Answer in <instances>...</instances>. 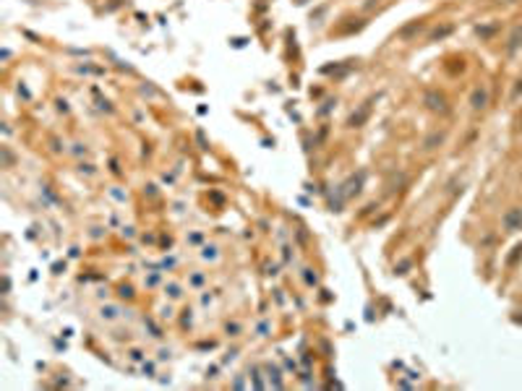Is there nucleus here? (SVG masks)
Returning a JSON list of instances; mask_svg holds the SVG:
<instances>
[{"mask_svg": "<svg viewBox=\"0 0 522 391\" xmlns=\"http://www.w3.org/2000/svg\"><path fill=\"white\" fill-rule=\"evenodd\" d=\"M486 99H488L486 89H475V94H473V107H475V110H483V107H486Z\"/></svg>", "mask_w": 522, "mask_h": 391, "instance_id": "1", "label": "nucleus"}, {"mask_svg": "<svg viewBox=\"0 0 522 391\" xmlns=\"http://www.w3.org/2000/svg\"><path fill=\"white\" fill-rule=\"evenodd\" d=\"M520 219H522V214H520V212H512L509 216H506V227H509V230H514V227H517V222H520Z\"/></svg>", "mask_w": 522, "mask_h": 391, "instance_id": "2", "label": "nucleus"}]
</instances>
